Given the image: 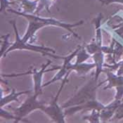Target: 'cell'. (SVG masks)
<instances>
[{"label": "cell", "mask_w": 123, "mask_h": 123, "mask_svg": "<svg viewBox=\"0 0 123 123\" xmlns=\"http://www.w3.org/2000/svg\"><path fill=\"white\" fill-rule=\"evenodd\" d=\"M8 11L14 13L16 14H18L19 16H22L25 17V18L28 20V27L27 32L24 37L22 38L23 41L25 42H27L30 39L33 37L36 32L39 29L47 27V26H57L59 28H62L68 30L70 32H71L75 37L80 39L79 35L76 34L75 32L73 30V28L76 26L80 25L84 23V20H81L78 23H75L74 24L70 23H66L61 22L60 20H58L56 19L52 18H42L38 16H35L33 14H29L25 13L23 12H18L17 11L13 9H8Z\"/></svg>", "instance_id": "1"}, {"label": "cell", "mask_w": 123, "mask_h": 123, "mask_svg": "<svg viewBox=\"0 0 123 123\" xmlns=\"http://www.w3.org/2000/svg\"><path fill=\"white\" fill-rule=\"evenodd\" d=\"M105 82L104 81L100 83V85H97V81L95 79H92L86 85L84 86L82 89H80L77 93L70 100H69L65 104L62 106V108H70L71 106H76L84 104L86 102L90 101L96 100V89L101 86V85L105 83Z\"/></svg>", "instance_id": "2"}, {"label": "cell", "mask_w": 123, "mask_h": 123, "mask_svg": "<svg viewBox=\"0 0 123 123\" xmlns=\"http://www.w3.org/2000/svg\"><path fill=\"white\" fill-rule=\"evenodd\" d=\"M12 24H13V27L14 31H15V34H16V41L6 51V52L4 54L3 57H5L9 52L13 51V50H30V51L41 53L43 56H51L52 58H57V59H64L65 58V57L58 56L51 54V52L53 53V54L56 53V51L51 49V48L46 47H44V46H34V45L30 44H27V42H23V39L20 38L16 26L15 21H13Z\"/></svg>", "instance_id": "3"}, {"label": "cell", "mask_w": 123, "mask_h": 123, "mask_svg": "<svg viewBox=\"0 0 123 123\" xmlns=\"http://www.w3.org/2000/svg\"><path fill=\"white\" fill-rule=\"evenodd\" d=\"M38 96L33 94L23 102L17 108H13L14 115L16 117V120L15 122H18L22 120V119L30 113L35 110H41L44 111L47 106V103L43 101H39L37 100Z\"/></svg>", "instance_id": "4"}, {"label": "cell", "mask_w": 123, "mask_h": 123, "mask_svg": "<svg viewBox=\"0 0 123 123\" xmlns=\"http://www.w3.org/2000/svg\"><path fill=\"white\" fill-rule=\"evenodd\" d=\"M70 73L67 74L65 76V77L63 78V81H62V84L61 86V88L59 89L57 94L56 95L55 98H54V100L49 104V105H48L46 106L45 109L44 110V113L47 115L51 119L53 120L54 122H56V123H65V117L66 116L65 112L63 111V108H61L57 104V100L59 97V95L60 93L61 92L63 88L64 85H66L67 82L68 81V77Z\"/></svg>", "instance_id": "5"}, {"label": "cell", "mask_w": 123, "mask_h": 123, "mask_svg": "<svg viewBox=\"0 0 123 123\" xmlns=\"http://www.w3.org/2000/svg\"><path fill=\"white\" fill-rule=\"evenodd\" d=\"M51 63V61L48 60L47 63L44 64L39 70H37L36 68H34V69H32L28 72H26L25 73H22V74L1 75V76L2 77H19V76L24 75H32V78H33V82H34V94L39 96L40 94L42 93V76L44 75V73H45L47 72L55 70H57L61 68V67H55L51 69L46 70L48 66H49Z\"/></svg>", "instance_id": "6"}, {"label": "cell", "mask_w": 123, "mask_h": 123, "mask_svg": "<svg viewBox=\"0 0 123 123\" xmlns=\"http://www.w3.org/2000/svg\"><path fill=\"white\" fill-rule=\"evenodd\" d=\"M81 49H82V47H79L77 48V49H75V51L73 52L71 54H70V55L68 56L65 57V58L63 59V60H64V62H63V66L60 68L59 72L57 73L56 75L54 76V77L52 80H51L50 81H49L47 83H45L44 85H42V87H45V86L49 85H51V84H52V83L56 82V81L59 80H62L63 77H65V76L67 74L70 73L71 71H70V70H68V66H69V64L70 63V61L73 59L74 57L75 56H77V53L79 52V51H80Z\"/></svg>", "instance_id": "7"}, {"label": "cell", "mask_w": 123, "mask_h": 123, "mask_svg": "<svg viewBox=\"0 0 123 123\" xmlns=\"http://www.w3.org/2000/svg\"><path fill=\"white\" fill-rule=\"evenodd\" d=\"M104 72L106 73L108 79L105 80V82H108V84L106 86H105L104 89H108L113 87H116L117 90L123 88V76L115 75L113 73L108 70H104Z\"/></svg>", "instance_id": "8"}, {"label": "cell", "mask_w": 123, "mask_h": 123, "mask_svg": "<svg viewBox=\"0 0 123 123\" xmlns=\"http://www.w3.org/2000/svg\"><path fill=\"white\" fill-rule=\"evenodd\" d=\"M96 64L94 63H75L74 64H70L68 66V69L70 71L75 70L77 72V73L79 75H86L91 70L96 68Z\"/></svg>", "instance_id": "9"}, {"label": "cell", "mask_w": 123, "mask_h": 123, "mask_svg": "<svg viewBox=\"0 0 123 123\" xmlns=\"http://www.w3.org/2000/svg\"><path fill=\"white\" fill-rule=\"evenodd\" d=\"M30 92V91H23L21 92H16V90L14 89H12L11 93L10 94L7 95L4 97H1V102H0V106L1 108H2L3 106L6 105V104H9L12 101H17L18 102V98L19 96L22 94H29Z\"/></svg>", "instance_id": "10"}, {"label": "cell", "mask_w": 123, "mask_h": 123, "mask_svg": "<svg viewBox=\"0 0 123 123\" xmlns=\"http://www.w3.org/2000/svg\"><path fill=\"white\" fill-rule=\"evenodd\" d=\"M39 0H20V6L23 13L32 14L37 7L38 2Z\"/></svg>", "instance_id": "11"}, {"label": "cell", "mask_w": 123, "mask_h": 123, "mask_svg": "<svg viewBox=\"0 0 123 123\" xmlns=\"http://www.w3.org/2000/svg\"><path fill=\"white\" fill-rule=\"evenodd\" d=\"M100 112L97 110H92V112L90 115L84 117V120H87L89 123H100L101 122V116Z\"/></svg>", "instance_id": "12"}, {"label": "cell", "mask_w": 123, "mask_h": 123, "mask_svg": "<svg viewBox=\"0 0 123 123\" xmlns=\"http://www.w3.org/2000/svg\"><path fill=\"white\" fill-rule=\"evenodd\" d=\"M4 44L1 46V57L2 58L3 56H4V54H5V52H6V51L9 48L10 46V44L9 43V42H8V38L9 37V35L8 34L6 36H4Z\"/></svg>", "instance_id": "13"}, {"label": "cell", "mask_w": 123, "mask_h": 123, "mask_svg": "<svg viewBox=\"0 0 123 123\" xmlns=\"http://www.w3.org/2000/svg\"><path fill=\"white\" fill-rule=\"evenodd\" d=\"M1 117H3L6 119H13L15 120V121L16 120V117L15 115L9 112H6V111H3L2 108H1Z\"/></svg>", "instance_id": "14"}, {"label": "cell", "mask_w": 123, "mask_h": 123, "mask_svg": "<svg viewBox=\"0 0 123 123\" xmlns=\"http://www.w3.org/2000/svg\"><path fill=\"white\" fill-rule=\"evenodd\" d=\"M115 118L116 119H121L123 118V103L119 105L116 112H115Z\"/></svg>", "instance_id": "15"}, {"label": "cell", "mask_w": 123, "mask_h": 123, "mask_svg": "<svg viewBox=\"0 0 123 123\" xmlns=\"http://www.w3.org/2000/svg\"><path fill=\"white\" fill-rule=\"evenodd\" d=\"M14 2H11L9 0H1V11H2L3 9L5 10L8 6L11 4H13Z\"/></svg>", "instance_id": "16"}, {"label": "cell", "mask_w": 123, "mask_h": 123, "mask_svg": "<svg viewBox=\"0 0 123 123\" xmlns=\"http://www.w3.org/2000/svg\"><path fill=\"white\" fill-rule=\"evenodd\" d=\"M42 3H43V4L44 5V6H46V8H47V9L49 12H50V11L48 9V7L49 6V3L51 2V1H53L54 0H40Z\"/></svg>", "instance_id": "17"}]
</instances>
